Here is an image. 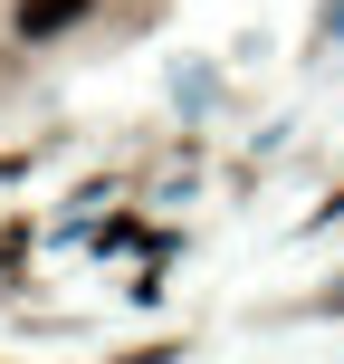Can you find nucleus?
Returning <instances> with one entry per match:
<instances>
[{
    "mask_svg": "<svg viewBox=\"0 0 344 364\" xmlns=\"http://www.w3.org/2000/svg\"><path fill=\"white\" fill-rule=\"evenodd\" d=\"M29 220H0V288H19V269H29Z\"/></svg>",
    "mask_w": 344,
    "mask_h": 364,
    "instance_id": "2",
    "label": "nucleus"
},
{
    "mask_svg": "<svg viewBox=\"0 0 344 364\" xmlns=\"http://www.w3.org/2000/svg\"><path fill=\"white\" fill-rule=\"evenodd\" d=\"M96 0H10V38L19 48H57L67 29H87Z\"/></svg>",
    "mask_w": 344,
    "mask_h": 364,
    "instance_id": "1",
    "label": "nucleus"
}]
</instances>
